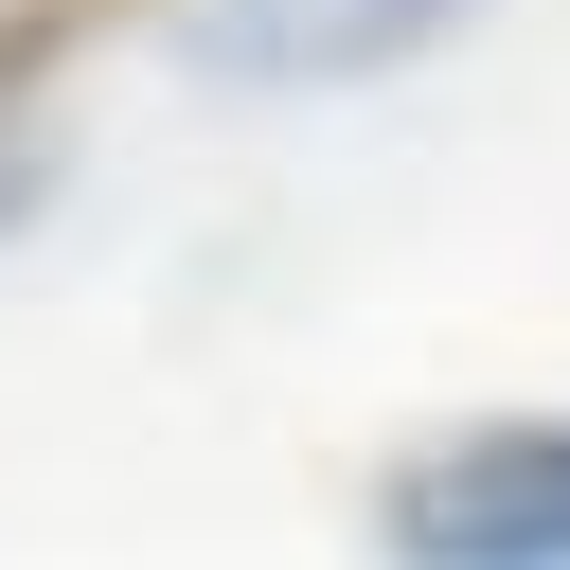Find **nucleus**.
<instances>
[{
  "instance_id": "1",
  "label": "nucleus",
  "mask_w": 570,
  "mask_h": 570,
  "mask_svg": "<svg viewBox=\"0 0 570 570\" xmlns=\"http://www.w3.org/2000/svg\"><path fill=\"white\" fill-rule=\"evenodd\" d=\"M392 570H570V410H481L374 481Z\"/></svg>"
},
{
  "instance_id": "2",
  "label": "nucleus",
  "mask_w": 570,
  "mask_h": 570,
  "mask_svg": "<svg viewBox=\"0 0 570 570\" xmlns=\"http://www.w3.org/2000/svg\"><path fill=\"white\" fill-rule=\"evenodd\" d=\"M481 0H196V71H232V89H356V71H410Z\"/></svg>"
},
{
  "instance_id": "3",
  "label": "nucleus",
  "mask_w": 570,
  "mask_h": 570,
  "mask_svg": "<svg viewBox=\"0 0 570 570\" xmlns=\"http://www.w3.org/2000/svg\"><path fill=\"white\" fill-rule=\"evenodd\" d=\"M107 18H142V0H0V107H18V89L53 71V53H89Z\"/></svg>"
},
{
  "instance_id": "4",
  "label": "nucleus",
  "mask_w": 570,
  "mask_h": 570,
  "mask_svg": "<svg viewBox=\"0 0 570 570\" xmlns=\"http://www.w3.org/2000/svg\"><path fill=\"white\" fill-rule=\"evenodd\" d=\"M18 214H36V142H0V232H18Z\"/></svg>"
}]
</instances>
